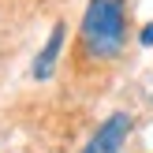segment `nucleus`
<instances>
[{
	"instance_id": "nucleus-1",
	"label": "nucleus",
	"mask_w": 153,
	"mask_h": 153,
	"mask_svg": "<svg viewBox=\"0 0 153 153\" xmlns=\"http://www.w3.org/2000/svg\"><path fill=\"white\" fill-rule=\"evenodd\" d=\"M123 37H127L123 0H90L82 15V49L94 60H112L123 49Z\"/></svg>"
},
{
	"instance_id": "nucleus-2",
	"label": "nucleus",
	"mask_w": 153,
	"mask_h": 153,
	"mask_svg": "<svg viewBox=\"0 0 153 153\" xmlns=\"http://www.w3.org/2000/svg\"><path fill=\"white\" fill-rule=\"evenodd\" d=\"M127 131H131L127 112H116L112 120H105V123L97 127V134L86 142V149H82V153H120V149H123Z\"/></svg>"
},
{
	"instance_id": "nucleus-3",
	"label": "nucleus",
	"mask_w": 153,
	"mask_h": 153,
	"mask_svg": "<svg viewBox=\"0 0 153 153\" xmlns=\"http://www.w3.org/2000/svg\"><path fill=\"white\" fill-rule=\"evenodd\" d=\"M60 45H64V22H56V26H52V34H49V45L41 49V56H37V64H34V75H37V79H49V75H52Z\"/></svg>"
},
{
	"instance_id": "nucleus-4",
	"label": "nucleus",
	"mask_w": 153,
	"mask_h": 153,
	"mask_svg": "<svg viewBox=\"0 0 153 153\" xmlns=\"http://www.w3.org/2000/svg\"><path fill=\"white\" fill-rule=\"evenodd\" d=\"M142 41H146V45H153V26L146 30V34H142Z\"/></svg>"
}]
</instances>
